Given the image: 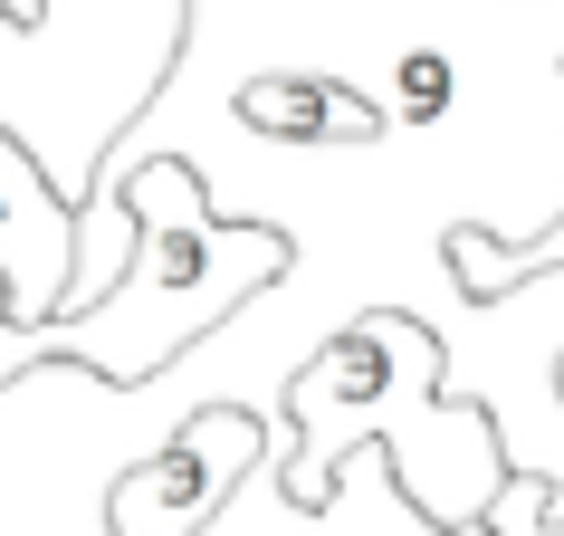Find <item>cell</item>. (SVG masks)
<instances>
[{
    "label": "cell",
    "instance_id": "4",
    "mask_svg": "<svg viewBox=\"0 0 564 536\" xmlns=\"http://www.w3.org/2000/svg\"><path fill=\"white\" fill-rule=\"evenodd\" d=\"M0 288H10V335H48L77 298V202L10 125H0Z\"/></svg>",
    "mask_w": 564,
    "mask_h": 536
},
{
    "label": "cell",
    "instance_id": "3",
    "mask_svg": "<svg viewBox=\"0 0 564 536\" xmlns=\"http://www.w3.org/2000/svg\"><path fill=\"white\" fill-rule=\"evenodd\" d=\"M278 450H288V421L249 412V403H210L106 479V536H220L239 489Z\"/></svg>",
    "mask_w": 564,
    "mask_h": 536
},
{
    "label": "cell",
    "instance_id": "2",
    "mask_svg": "<svg viewBox=\"0 0 564 536\" xmlns=\"http://www.w3.org/2000/svg\"><path fill=\"white\" fill-rule=\"evenodd\" d=\"M192 30V0H48L39 20L0 10V125L48 163L67 202H96L106 153L144 125Z\"/></svg>",
    "mask_w": 564,
    "mask_h": 536
},
{
    "label": "cell",
    "instance_id": "1",
    "mask_svg": "<svg viewBox=\"0 0 564 536\" xmlns=\"http://www.w3.org/2000/svg\"><path fill=\"white\" fill-rule=\"evenodd\" d=\"M355 450H383L402 499L441 536H478L488 507L507 499V441L478 403H449L441 335L402 317V307H364L316 355L288 374V450H278V489L316 517L335 507V470Z\"/></svg>",
    "mask_w": 564,
    "mask_h": 536
}]
</instances>
